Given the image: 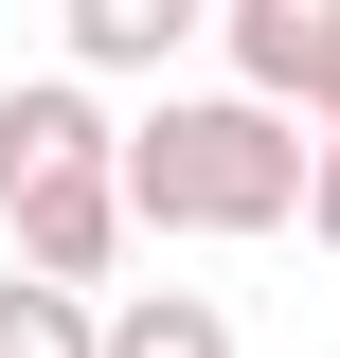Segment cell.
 I'll return each instance as SVG.
<instances>
[{"label": "cell", "mask_w": 340, "mask_h": 358, "mask_svg": "<svg viewBox=\"0 0 340 358\" xmlns=\"http://www.w3.org/2000/svg\"><path fill=\"white\" fill-rule=\"evenodd\" d=\"M304 179H323V143H304L287 108H251V90H162L126 126V233H287Z\"/></svg>", "instance_id": "obj_1"}, {"label": "cell", "mask_w": 340, "mask_h": 358, "mask_svg": "<svg viewBox=\"0 0 340 358\" xmlns=\"http://www.w3.org/2000/svg\"><path fill=\"white\" fill-rule=\"evenodd\" d=\"M72 179H126V126H108V90L18 72V90H0V215H36V197H72Z\"/></svg>", "instance_id": "obj_2"}, {"label": "cell", "mask_w": 340, "mask_h": 358, "mask_svg": "<svg viewBox=\"0 0 340 358\" xmlns=\"http://www.w3.org/2000/svg\"><path fill=\"white\" fill-rule=\"evenodd\" d=\"M323 18H340V0H233V18H215V54H233V90L304 126V72H323Z\"/></svg>", "instance_id": "obj_3"}, {"label": "cell", "mask_w": 340, "mask_h": 358, "mask_svg": "<svg viewBox=\"0 0 340 358\" xmlns=\"http://www.w3.org/2000/svg\"><path fill=\"white\" fill-rule=\"evenodd\" d=\"M179 36H197V0H72V54L54 72L108 90V72H179Z\"/></svg>", "instance_id": "obj_4"}, {"label": "cell", "mask_w": 340, "mask_h": 358, "mask_svg": "<svg viewBox=\"0 0 340 358\" xmlns=\"http://www.w3.org/2000/svg\"><path fill=\"white\" fill-rule=\"evenodd\" d=\"M108 358H233V305L215 287H126L108 305Z\"/></svg>", "instance_id": "obj_5"}, {"label": "cell", "mask_w": 340, "mask_h": 358, "mask_svg": "<svg viewBox=\"0 0 340 358\" xmlns=\"http://www.w3.org/2000/svg\"><path fill=\"white\" fill-rule=\"evenodd\" d=\"M0 358H108V305H90V287H36V268H0Z\"/></svg>", "instance_id": "obj_6"}, {"label": "cell", "mask_w": 340, "mask_h": 358, "mask_svg": "<svg viewBox=\"0 0 340 358\" xmlns=\"http://www.w3.org/2000/svg\"><path fill=\"white\" fill-rule=\"evenodd\" d=\"M304 143H340V18H323V72H304Z\"/></svg>", "instance_id": "obj_7"}, {"label": "cell", "mask_w": 340, "mask_h": 358, "mask_svg": "<svg viewBox=\"0 0 340 358\" xmlns=\"http://www.w3.org/2000/svg\"><path fill=\"white\" fill-rule=\"evenodd\" d=\"M304 233H323V251H340V143H323V179H304Z\"/></svg>", "instance_id": "obj_8"}]
</instances>
